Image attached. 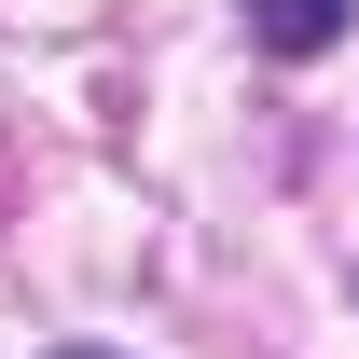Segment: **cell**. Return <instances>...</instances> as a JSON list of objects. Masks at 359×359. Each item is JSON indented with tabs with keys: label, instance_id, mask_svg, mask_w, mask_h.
I'll list each match as a JSON object with an SVG mask.
<instances>
[{
	"label": "cell",
	"instance_id": "cell-1",
	"mask_svg": "<svg viewBox=\"0 0 359 359\" xmlns=\"http://www.w3.org/2000/svg\"><path fill=\"white\" fill-rule=\"evenodd\" d=\"M249 42L304 69V55H332V42H346V0H249Z\"/></svg>",
	"mask_w": 359,
	"mask_h": 359
},
{
	"label": "cell",
	"instance_id": "cell-2",
	"mask_svg": "<svg viewBox=\"0 0 359 359\" xmlns=\"http://www.w3.org/2000/svg\"><path fill=\"white\" fill-rule=\"evenodd\" d=\"M55 359H111V346H55Z\"/></svg>",
	"mask_w": 359,
	"mask_h": 359
}]
</instances>
